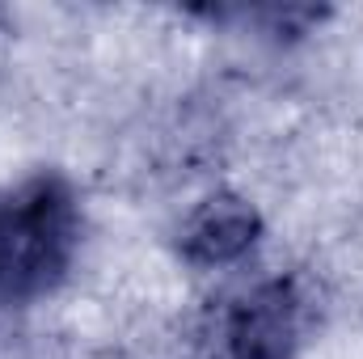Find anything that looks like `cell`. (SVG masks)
<instances>
[{"instance_id":"cell-3","label":"cell","mask_w":363,"mask_h":359,"mask_svg":"<svg viewBox=\"0 0 363 359\" xmlns=\"http://www.w3.org/2000/svg\"><path fill=\"white\" fill-rule=\"evenodd\" d=\"M262 237V216L241 194H207L182 224V258L194 267L241 263Z\"/></svg>"},{"instance_id":"cell-2","label":"cell","mask_w":363,"mask_h":359,"mask_svg":"<svg viewBox=\"0 0 363 359\" xmlns=\"http://www.w3.org/2000/svg\"><path fill=\"white\" fill-rule=\"evenodd\" d=\"M304 343V296L296 279H258L216 317V359H296Z\"/></svg>"},{"instance_id":"cell-1","label":"cell","mask_w":363,"mask_h":359,"mask_svg":"<svg viewBox=\"0 0 363 359\" xmlns=\"http://www.w3.org/2000/svg\"><path fill=\"white\" fill-rule=\"evenodd\" d=\"M81 250V203L68 178L34 174L0 194V304L43 300Z\"/></svg>"}]
</instances>
